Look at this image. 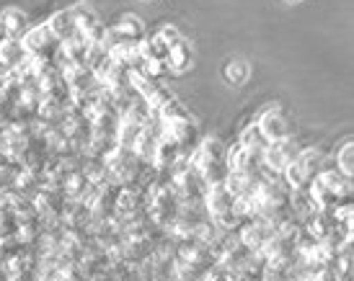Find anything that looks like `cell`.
<instances>
[{
	"instance_id": "obj_4",
	"label": "cell",
	"mask_w": 354,
	"mask_h": 281,
	"mask_svg": "<svg viewBox=\"0 0 354 281\" xmlns=\"http://www.w3.org/2000/svg\"><path fill=\"white\" fill-rule=\"evenodd\" d=\"M50 31L59 39H70L73 34H78L75 31V21H73V13L70 10H62V13H55L50 21Z\"/></svg>"
},
{
	"instance_id": "obj_1",
	"label": "cell",
	"mask_w": 354,
	"mask_h": 281,
	"mask_svg": "<svg viewBox=\"0 0 354 281\" xmlns=\"http://www.w3.org/2000/svg\"><path fill=\"white\" fill-rule=\"evenodd\" d=\"M256 129H259V135L264 137V139L279 142V139H285V135H287V122L282 119L279 111H266L264 117H261V124L256 126Z\"/></svg>"
},
{
	"instance_id": "obj_7",
	"label": "cell",
	"mask_w": 354,
	"mask_h": 281,
	"mask_svg": "<svg viewBox=\"0 0 354 281\" xmlns=\"http://www.w3.org/2000/svg\"><path fill=\"white\" fill-rule=\"evenodd\" d=\"M50 44V31L47 29H34L26 34V39H24V49H29V52H39Z\"/></svg>"
},
{
	"instance_id": "obj_2",
	"label": "cell",
	"mask_w": 354,
	"mask_h": 281,
	"mask_svg": "<svg viewBox=\"0 0 354 281\" xmlns=\"http://www.w3.org/2000/svg\"><path fill=\"white\" fill-rule=\"evenodd\" d=\"M189 59H192V52H189V47L184 44V39L174 41V44L168 47V52H166V65H168V68L187 70Z\"/></svg>"
},
{
	"instance_id": "obj_3",
	"label": "cell",
	"mask_w": 354,
	"mask_h": 281,
	"mask_svg": "<svg viewBox=\"0 0 354 281\" xmlns=\"http://www.w3.org/2000/svg\"><path fill=\"white\" fill-rule=\"evenodd\" d=\"M0 26L6 31V37H19L21 31L26 29V16L16 8H8L0 13Z\"/></svg>"
},
{
	"instance_id": "obj_10",
	"label": "cell",
	"mask_w": 354,
	"mask_h": 281,
	"mask_svg": "<svg viewBox=\"0 0 354 281\" xmlns=\"http://www.w3.org/2000/svg\"><path fill=\"white\" fill-rule=\"evenodd\" d=\"M305 178H308V168L303 163H292L287 165V181L292 186H303Z\"/></svg>"
},
{
	"instance_id": "obj_14",
	"label": "cell",
	"mask_w": 354,
	"mask_h": 281,
	"mask_svg": "<svg viewBox=\"0 0 354 281\" xmlns=\"http://www.w3.org/2000/svg\"><path fill=\"white\" fill-rule=\"evenodd\" d=\"M290 3H297V0H290Z\"/></svg>"
},
{
	"instance_id": "obj_5",
	"label": "cell",
	"mask_w": 354,
	"mask_h": 281,
	"mask_svg": "<svg viewBox=\"0 0 354 281\" xmlns=\"http://www.w3.org/2000/svg\"><path fill=\"white\" fill-rule=\"evenodd\" d=\"M114 34L119 37V41H138L142 37V23H140L135 16H124V19H119V23L114 26Z\"/></svg>"
},
{
	"instance_id": "obj_11",
	"label": "cell",
	"mask_w": 354,
	"mask_h": 281,
	"mask_svg": "<svg viewBox=\"0 0 354 281\" xmlns=\"http://www.w3.org/2000/svg\"><path fill=\"white\" fill-rule=\"evenodd\" d=\"M158 39L163 41V44H166V47H171V44H174V41H178L181 39V37H178V29H174V26H163V29L158 31L156 34Z\"/></svg>"
},
{
	"instance_id": "obj_12",
	"label": "cell",
	"mask_w": 354,
	"mask_h": 281,
	"mask_svg": "<svg viewBox=\"0 0 354 281\" xmlns=\"http://www.w3.org/2000/svg\"><path fill=\"white\" fill-rule=\"evenodd\" d=\"M166 101H168L166 90H156V93H153V98H150V104H153V106H168Z\"/></svg>"
},
{
	"instance_id": "obj_8",
	"label": "cell",
	"mask_w": 354,
	"mask_h": 281,
	"mask_svg": "<svg viewBox=\"0 0 354 281\" xmlns=\"http://www.w3.org/2000/svg\"><path fill=\"white\" fill-rule=\"evenodd\" d=\"M225 78H227V83H233V86H241V83H246L248 65H246V62H241V59L230 62V65L225 68Z\"/></svg>"
},
{
	"instance_id": "obj_9",
	"label": "cell",
	"mask_w": 354,
	"mask_h": 281,
	"mask_svg": "<svg viewBox=\"0 0 354 281\" xmlns=\"http://www.w3.org/2000/svg\"><path fill=\"white\" fill-rule=\"evenodd\" d=\"M352 165H354V145L346 142V145L339 150V168H342V173L349 175V178H352V171H354Z\"/></svg>"
},
{
	"instance_id": "obj_6",
	"label": "cell",
	"mask_w": 354,
	"mask_h": 281,
	"mask_svg": "<svg viewBox=\"0 0 354 281\" xmlns=\"http://www.w3.org/2000/svg\"><path fill=\"white\" fill-rule=\"evenodd\" d=\"M21 57V44L13 37H6L0 41V62L3 65H16Z\"/></svg>"
},
{
	"instance_id": "obj_13",
	"label": "cell",
	"mask_w": 354,
	"mask_h": 281,
	"mask_svg": "<svg viewBox=\"0 0 354 281\" xmlns=\"http://www.w3.org/2000/svg\"><path fill=\"white\" fill-rule=\"evenodd\" d=\"M6 39V31H3V26H0V41Z\"/></svg>"
}]
</instances>
